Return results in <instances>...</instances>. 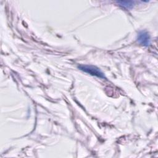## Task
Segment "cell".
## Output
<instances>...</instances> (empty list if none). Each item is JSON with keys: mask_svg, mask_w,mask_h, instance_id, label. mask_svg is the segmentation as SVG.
<instances>
[{"mask_svg": "<svg viewBox=\"0 0 158 158\" xmlns=\"http://www.w3.org/2000/svg\"><path fill=\"white\" fill-rule=\"evenodd\" d=\"M137 40L138 43L144 46H148L151 44L150 36L146 31H140L138 33Z\"/></svg>", "mask_w": 158, "mask_h": 158, "instance_id": "obj_2", "label": "cell"}, {"mask_svg": "<svg viewBox=\"0 0 158 158\" xmlns=\"http://www.w3.org/2000/svg\"><path fill=\"white\" fill-rule=\"evenodd\" d=\"M117 3L119 4L120 6L125 9H131L134 6V2L132 1H118Z\"/></svg>", "mask_w": 158, "mask_h": 158, "instance_id": "obj_3", "label": "cell"}, {"mask_svg": "<svg viewBox=\"0 0 158 158\" xmlns=\"http://www.w3.org/2000/svg\"><path fill=\"white\" fill-rule=\"evenodd\" d=\"M78 68L80 70L93 76H96L97 77L102 78H105V76L104 73L101 72V70L95 66L90 65H80L78 66Z\"/></svg>", "mask_w": 158, "mask_h": 158, "instance_id": "obj_1", "label": "cell"}]
</instances>
